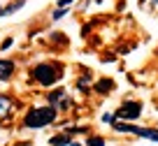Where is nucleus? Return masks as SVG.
Masks as SVG:
<instances>
[{
	"label": "nucleus",
	"instance_id": "nucleus-1",
	"mask_svg": "<svg viewBox=\"0 0 158 146\" xmlns=\"http://www.w3.org/2000/svg\"><path fill=\"white\" fill-rule=\"evenodd\" d=\"M56 109L51 107V104H42V107H33L28 114H26L23 118V125L30 128V130H40V128L44 125H51V123L56 121Z\"/></svg>",
	"mask_w": 158,
	"mask_h": 146
},
{
	"label": "nucleus",
	"instance_id": "nucleus-2",
	"mask_svg": "<svg viewBox=\"0 0 158 146\" xmlns=\"http://www.w3.org/2000/svg\"><path fill=\"white\" fill-rule=\"evenodd\" d=\"M60 77H63L60 65L42 63V65H35L33 67V79L40 83V86H54L56 81H60Z\"/></svg>",
	"mask_w": 158,
	"mask_h": 146
},
{
	"label": "nucleus",
	"instance_id": "nucleus-7",
	"mask_svg": "<svg viewBox=\"0 0 158 146\" xmlns=\"http://www.w3.org/2000/svg\"><path fill=\"white\" fill-rule=\"evenodd\" d=\"M12 74H14V63L12 60H0V81H7Z\"/></svg>",
	"mask_w": 158,
	"mask_h": 146
},
{
	"label": "nucleus",
	"instance_id": "nucleus-13",
	"mask_svg": "<svg viewBox=\"0 0 158 146\" xmlns=\"http://www.w3.org/2000/svg\"><path fill=\"white\" fill-rule=\"evenodd\" d=\"M72 2H74V0H58V7H60V10H63V7L72 5Z\"/></svg>",
	"mask_w": 158,
	"mask_h": 146
},
{
	"label": "nucleus",
	"instance_id": "nucleus-4",
	"mask_svg": "<svg viewBox=\"0 0 158 146\" xmlns=\"http://www.w3.org/2000/svg\"><path fill=\"white\" fill-rule=\"evenodd\" d=\"M139 114H142V102H126L116 109L114 118H130L133 121V118H139Z\"/></svg>",
	"mask_w": 158,
	"mask_h": 146
},
{
	"label": "nucleus",
	"instance_id": "nucleus-8",
	"mask_svg": "<svg viewBox=\"0 0 158 146\" xmlns=\"http://www.w3.org/2000/svg\"><path fill=\"white\" fill-rule=\"evenodd\" d=\"M26 5V0H14V2H10V5L0 7V16H7V14H14L16 10H21V7Z\"/></svg>",
	"mask_w": 158,
	"mask_h": 146
},
{
	"label": "nucleus",
	"instance_id": "nucleus-10",
	"mask_svg": "<svg viewBox=\"0 0 158 146\" xmlns=\"http://www.w3.org/2000/svg\"><path fill=\"white\" fill-rule=\"evenodd\" d=\"M70 144H72V141H70L68 135H58V137L51 139V146H70Z\"/></svg>",
	"mask_w": 158,
	"mask_h": 146
},
{
	"label": "nucleus",
	"instance_id": "nucleus-11",
	"mask_svg": "<svg viewBox=\"0 0 158 146\" xmlns=\"http://www.w3.org/2000/svg\"><path fill=\"white\" fill-rule=\"evenodd\" d=\"M86 146H105V139H102V137H91Z\"/></svg>",
	"mask_w": 158,
	"mask_h": 146
},
{
	"label": "nucleus",
	"instance_id": "nucleus-12",
	"mask_svg": "<svg viewBox=\"0 0 158 146\" xmlns=\"http://www.w3.org/2000/svg\"><path fill=\"white\" fill-rule=\"evenodd\" d=\"M63 16H65V10H60V7H58V10H56V12H54V21H58V19H63Z\"/></svg>",
	"mask_w": 158,
	"mask_h": 146
},
{
	"label": "nucleus",
	"instance_id": "nucleus-14",
	"mask_svg": "<svg viewBox=\"0 0 158 146\" xmlns=\"http://www.w3.org/2000/svg\"><path fill=\"white\" fill-rule=\"evenodd\" d=\"M12 42H14V39H12V37H10V39H5V42H2V51H5L7 47H12Z\"/></svg>",
	"mask_w": 158,
	"mask_h": 146
},
{
	"label": "nucleus",
	"instance_id": "nucleus-3",
	"mask_svg": "<svg viewBox=\"0 0 158 146\" xmlns=\"http://www.w3.org/2000/svg\"><path fill=\"white\" fill-rule=\"evenodd\" d=\"M112 128L118 130V132H133V135H137V137L158 141V130H151V128H137V125H126V123H112Z\"/></svg>",
	"mask_w": 158,
	"mask_h": 146
},
{
	"label": "nucleus",
	"instance_id": "nucleus-9",
	"mask_svg": "<svg viewBox=\"0 0 158 146\" xmlns=\"http://www.w3.org/2000/svg\"><path fill=\"white\" fill-rule=\"evenodd\" d=\"M112 88H114V81H112V79H100V81L95 83V91H98V93H109Z\"/></svg>",
	"mask_w": 158,
	"mask_h": 146
},
{
	"label": "nucleus",
	"instance_id": "nucleus-6",
	"mask_svg": "<svg viewBox=\"0 0 158 146\" xmlns=\"http://www.w3.org/2000/svg\"><path fill=\"white\" fill-rule=\"evenodd\" d=\"M12 109H14V100L7 95H0V123H5L12 116Z\"/></svg>",
	"mask_w": 158,
	"mask_h": 146
},
{
	"label": "nucleus",
	"instance_id": "nucleus-5",
	"mask_svg": "<svg viewBox=\"0 0 158 146\" xmlns=\"http://www.w3.org/2000/svg\"><path fill=\"white\" fill-rule=\"evenodd\" d=\"M49 104L58 112V109H68L70 107V97L65 95V91H54L49 93Z\"/></svg>",
	"mask_w": 158,
	"mask_h": 146
}]
</instances>
